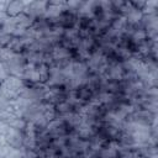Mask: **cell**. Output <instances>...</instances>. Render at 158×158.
Returning a JSON list of instances; mask_svg holds the SVG:
<instances>
[{
	"mask_svg": "<svg viewBox=\"0 0 158 158\" xmlns=\"http://www.w3.org/2000/svg\"><path fill=\"white\" fill-rule=\"evenodd\" d=\"M48 6V1H25L23 12L31 16L32 19L43 17Z\"/></svg>",
	"mask_w": 158,
	"mask_h": 158,
	"instance_id": "cell-1",
	"label": "cell"
},
{
	"mask_svg": "<svg viewBox=\"0 0 158 158\" xmlns=\"http://www.w3.org/2000/svg\"><path fill=\"white\" fill-rule=\"evenodd\" d=\"M10 74L17 78H22V74L25 72V68L27 65V60L23 54H15L9 62H6Z\"/></svg>",
	"mask_w": 158,
	"mask_h": 158,
	"instance_id": "cell-2",
	"label": "cell"
},
{
	"mask_svg": "<svg viewBox=\"0 0 158 158\" xmlns=\"http://www.w3.org/2000/svg\"><path fill=\"white\" fill-rule=\"evenodd\" d=\"M4 139L11 148H15V149H21L23 146V133L11 127L4 136Z\"/></svg>",
	"mask_w": 158,
	"mask_h": 158,
	"instance_id": "cell-3",
	"label": "cell"
},
{
	"mask_svg": "<svg viewBox=\"0 0 158 158\" xmlns=\"http://www.w3.org/2000/svg\"><path fill=\"white\" fill-rule=\"evenodd\" d=\"M21 79L23 81H27V83H40V75H38L37 67L27 63Z\"/></svg>",
	"mask_w": 158,
	"mask_h": 158,
	"instance_id": "cell-4",
	"label": "cell"
},
{
	"mask_svg": "<svg viewBox=\"0 0 158 158\" xmlns=\"http://www.w3.org/2000/svg\"><path fill=\"white\" fill-rule=\"evenodd\" d=\"M25 10V1L21 0H15V1H10L6 14L9 15V17H15L20 14H22Z\"/></svg>",
	"mask_w": 158,
	"mask_h": 158,
	"instance_id": "cell-5",
	"label": "cell"
},
{
	"mask_svg": "<svg viewBox=\"0 0 158 158\" xmlns=\"http://www.w3.org/2000/svg\"><path fill=\"white\" fill-rule=\"evenodd\" d=\"M70 65H72L73 77L83 78L88 74V67H86L85 62H83V60H72Z\"/></svg>",
	"mask_w": 158,
	"mask_h": 158,
	"instance_id": "cell-6",
	"label": "cell"
},
{
	"mask_svg": "<svg viewBox=\"0 0 158 158\" xmlns=\"http://www.w3.org/2000/svg\"><path fill=\"white\" fill-rule=\"evenodd\" d=\"M142 16H143L142 11H141V10L135 9L133 6H132V7H131V10L125 15L126 21H127V25H131V26L138 25V23L141 22V20H142Z\"/></svg>",
	"mask_w": 158,
	"mask_h": 158,
	"instance_id": "cell-7",
	"label": "cell"
},
{
	"mask_svg": "<svg viewBox=\"0 0 158 158\" xmlns=\"http://www.w3.org/2000/svg\"><path fill=\"white\" fill-rule=\"evenodd\" d=\"M37 70H38V75H40V83L46 84L49 79V67L42 63V64L37 65Z\"/></svg>",
	"mask_w": 158,
	"mask_h": 158,
	"instance_id": "cell-8",
	"label": "cell"
},
{
	"mask_svg": "<svg viewBox=\"0 0 158 158\" xmlns=\"http://www.w3.org/2000/svg\"><path fill=\"white\" fill-rule=\"evenodd\" d=\"M10 70L9 67L5 62H0V83H2L4 80H6L10 77Z\"/></svg>",
	"mask_w": 158,
	"mask_h": 158,
	"instance_id": "cell-9",
	"label": "cell"
},
{
	"mask_svg": "<svg viewBox=\"0 0 158 158\" xmlns=\"http://www.w3.org/2000/svg\"><path fill=\"white\" fill-rule=\"evenodd\" d=\"M12 38H14L12 35H9V33H6V32L0 31V48L7 47V44L11 42Z\"/></svg>",
	"mask_w": 158,
	"mask_h": 158,
	"instance_id": "cell-10",
	"label": "cell"
},
{
	"mask_svg": "<svg viewBox=\"0 0 158 158\" xmlns=\"http://www.w3.org/2000/svg\"><path fill=\"white\" fill-rule=\"evenodd\" d=\"M9 19V15L6 14V11H0V30H1V26L7 21Z\"/></svg>",
	"mask_w": 158,
	"mask_h": 158,
	"instance_id": "cell-11",
	"label": "cell"
},
{
	"mask_svg": "<svg viewBox=\"0 0 158 158\" xmlns=\"http://www.w3.org/2000/svg\"><path fill=\"white\" fill-rule=\"evenodd\" d=\"M10 1H0V11H6Z\"/></svg>",
	"mask_w": 158,
	"mask_h": 158,
	"instance_id": "cell-12",
	"label": "cell"
}]
</instances>
